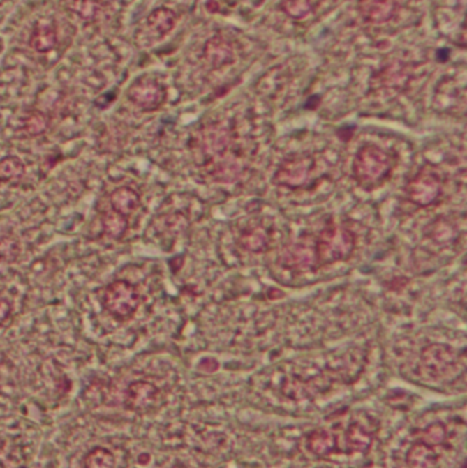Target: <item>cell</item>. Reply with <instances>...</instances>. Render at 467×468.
<instances>
[{"instance_id": "ba28073f", "label": "cell", "mask_w": 467, "mask_h": 468, "mask_svg": "<svg viewBox=\"0 0 467 468\" xmlns=\"http://www.w3.org/2000/svg\"><path fill=\"white\" fill-rule=\"evenodd\" d=\"M358 8L364 21L381 25L394 18L397 3L396 0H359Z\"/></svg>"}, {"instance_id": "7a4b0ae2", "label": "cell", "mask_w": 467, "mask_h": 468, "mask_svg": "<svg viewBox=\"0 0 467 468\" xmlns=\"http://www.w3.org/2000/svg\"><path fill=\"white\" fill-rule=\"evenodd\" d=\"M103 305L112 318L125 322L136 314L140 305V294L131 282L114 281L105 289Z\"/></svg>"}, {"instance_id": "ac0fdd59", "label": "cell", "mask_w": 467, "mask_h": 468, "mask_svg": "<svg viewBox=\"0 0 467 468\" xmlns=\"http://www.w3.org/2000/svg\"><path fill=\"white\" fill-rule=\"evenodd\" d=\"M281 7L293 20H303L314 10L311 0H283Z\"/></svg>"}, {"instance_id": "9c48e42d", "label": "cell", "mask_w": 467, "mask_h": 468, "mask_svg": "<svg viewBox=\"0 0 467 468\" xmlns=\"http://www.w3.org/2000/svg\"><path fill=\"white\" fill-rule=\"evenodd\" d=\"M158 396V389L145 381H136L126 391V405L132 411H144L151 407Z\"/></svg>"}, {"instance_id": "603a6c76", "label": "cell", "mask_w": 467, "mask_h": 468, "mask_svg": "<svg viewBox=\"0 0 467 468\" xmlns=\"http://www.w3.org/2000/svg\"><path fill=\"white\" fill-rule=\"evenodd\" d=\"M176 468H180V467H176Z\"/></svg>"}, {"instance_id": "6da1fadb", "label": "cell", "mask_w": 467, "mask_h": 468, "mask_svg": "<svg viewBox=\"0 0 467 468\" xmlns=\"http://www.w3.org/2000/svg\"><path fill=\"white\" fill-rule=\"evenodd\" d=\"M394 169V156L377 146L360 148L354 160V177L364 189H374L387 180Z\"/></svg>"}, {"instance_id": "3957f363", "label": "cell", "mask_w": 467, "mask_h": 468, "mask_svg": "<svg viewBox=\"0 0 467 468\" xmlns=\"http://www.w3.org/2000/svg\"><path fill=\"white\" fill-rule=\"evenodd\" d=\"M354 236L341 227L325 229L317 244V256L323 263H334L347 259L354 250Z\"/></svg>"}, {"instance_id": "ffe728a7", "label": "cell", "mask_w": 467, "mask_h": 468, "mask_svg": "<svg viewBox=\"0 0 467 468\" xmlns=\"http://www.w3.org/2000/svg\"><path fill=\"white\" fill-rule=\"evenodd\" d=\"M20 255V244L13 237L0 239V259L4 262H14Z\"/></svg>"}, {"instance_id": "7c38bea8", "label": "cell", "mask_w": 467, "mask_h": 468, "mask_svg": "<svg viewBox=\"0 0 467 468\" xmlns=\"http://www.w3.org/2000/svg\"><path fill=\"white\" fill-rule=\"evenodd\" d=\"M111 210L129 216L133 214L140 206V195L131 186H119L112 190L110 196Z\"/></svg>"}, {"instance_id": "30bf717a", "label": "cell", "mask_w": 467, "mask_h": 468, "mask_svg": "<svg viewBox=\"0 0 467 468\" xmlns=\"http://www.w3.org/2000/svg\"><path fill=\"white\" fill-rule=\"evenodd\" d=\"M29 43L37 52L44 54V52L52 51L58 43L55 24L48 18L38 20L31 35Z\"/></svg>"}, {"instance_id": "2e32d148", "label": "cell", "mask_w": 467, "mask_h": 468, "mask_svg": "<svg viewBox=\"0 0 467 468\" xmlns=\"http://www.w3.org/2000/svg\"><path fill=\"white\" fill-rule=\"evenodd\" d=\"M48 125H50V119L44 112L34 111L27 116L25 123H24V130L27 135L36 137V136L43 135L48 129Z\"/></svg>"}, {"instance_id": "5bb4252c", "label": "cell", "mask_w": 467, "mask_h": 468, "mask_svg": "<svg viewBox=\"0 0 467 468\" xmlns=\"http://www.w3.org/2000/svg\"><path fill=\"white\" fill-rule=\"evenodd\" d=\"M25 163L18 156H4L0 159V181L17 182L25 176Z\"/></svg>"}, {"instance_id": "9a60e30c", "label": "cell", "mask_w": 467, "mask_h": 468, "mask_svg": "<svg viewBox=\"0 0 467 468\" xmlns=\"http://www.w3.org/2000/svg\"><path fill=\"white\" fill-rule=\"evenodd\" d=\"M84 466L85 468H115V459L106 448H95L85 456Z\"/></svg>"}, {"instance_id": "7402d4cb", "label": "cell", "mask_w": 467, "mask_h": 468, "mask_svg": "<svg viewBox=\"0 0 467 468\" xmlns=\"http://www.w3.org/2000/svg\"><path fill=\"white\" fill-rule=\"evenodd\" d=\"M317 1H318V3H321V1H325V0H311V3H313V6H314V7H316Z\"/></svg>"}, {"instance_id": "4fadbf2b", "label": "cell", "mask_w": 467, "mask_h": 468, "mask_svg": "<svg viewBox=\"0 0 467 468\" xmlns=\"http://www.w3.org/2000/svg\"><path fill=\"white\" fill-rule=\"evenodd\" d=\"M102 226L108 239L121 240L129 229V220H128V216H122L114 210H110L102 216Z\"/></svg>"}, {"instance_id": "e0dca14e", "label": "cell", "mask_w": 467, "mask_h": 468, "mask_svg": "<svg viewBox=\"0 0 467 468\" xmlns=\"http://www.w3.org/2000/svg\"><path fill=\"white\" fill-rule=\"evenodd\" d=\"M266 243H267V237L265 232L260 229H249L242 234V239H240L242 247L251 252L262 251Z\"/></svg>"}, {"instance_id": "44dd1931", "label": "cell", "mask_w": 467, "mask_h": 468, "mask_svg": "<svg viewBox=\"0 0 467 468\" xmlns=\"http://www.w3.org/2000/svg\"><path fill=\"white\" fill-rule=\"evenodd\" d=\"M11 311H13V305H11L10 300L4 299V297H0V324L6 322L10 318Z\"/></svg>"}, {"instance_id": "8fae6325", "label": "cell", "mask_w": 467, "mask_h": 468, "mask_svg": "<svg viewBox=\"0 0 467 468\" xmlns=\"http://www.w3.org/2000/svg\"><path fill=\"white\" fill-rule=\"evenodd\" d=\"M177 24V14L168 7H159L147 17V27L149 32L158 38L169 35Z\"/></svg>"}, {"instance_id": "d6986e66", "label": "cell", "mask_w": 467, "mask_h": 468, "mask_svg": "<svg viewBox=\"0 0 467 468\" xmlns=\"http://www.w3.org/2000/svg\"><path fill=\"white\" fill-rule=\"evenodd\" d=\"M69 8L84 20H94L99 13V6L94 0H69Z\"/></svg>"}, {"instance_id": "277c9868", "label": "cell", "mask_w": 467, "mask_h": 468, "mask_svg": "<svg viewBox=\"0 0 467 468\" xmlns=\"http://www.w3.org/2000/svg\"><path fill=\"white\" fill-rule=\"evenodd\" d=\"M128 99L143 111H155L165 103L166 89L151 77H140L129 86Z\"/></svg>"}, {"instance_id": "5b68a950", "label": "cell", "mask_w": 467, "mask_h": 468, "mask_svg": "<svg viewBox=\"0 0 467 468\" xmlns=\"http://www.w3.org/2000/svg\"><path fill=\"white\" fill-rule=\"evenodd\" d=\"M440 176L431 169H422L407 186L410 200L421 207L433 204L441 193Z\"/></svg>"}, {"instance_id": "52a82bcc", "label": "cell", "mask_w": 467, "mask_h": 468, "mask_svg": "<svg viewBox=\"0 0 467 468\" xmlns=\"http://www.w3.org/2000/svg\"><path fill=\"white\" fill-rule=\"evenodd\" d=\"M203 55L206 62L213 69H221L223 66H228L233 63L236 59V51L232 43L228 41L225 37L218 35L207 40L203 50Z\"/></svg>"}, {"instance_id": "8992f818", "label": "cell", "mask_w": 467, "mask_h": 468, "mask_svg": "<svg viewBox=\"0 0 467 468\" xmlns=\"http://www.w3.org/2000/svg\"><path fill=\"white\" fill-rule=\"evenodd\" d=\"M314 167L313 158L307 155H295L286 159L280 166L276 180L281 185L296 188L303 185Z\"/></svg>"}]
</instances>
